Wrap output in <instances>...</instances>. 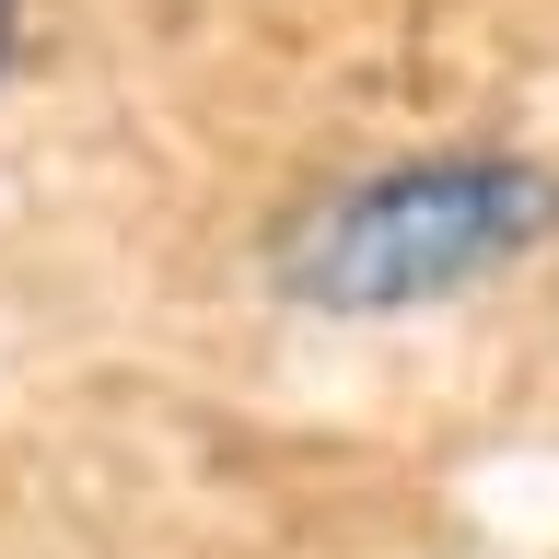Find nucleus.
Segmentation results:
<instances>
[{
    "instance_id": "obj_1",
    "label": "nucleus",
    "mask_w": 559,
    "mask_h": 559,
    "mask_svg": "<svg viewBox=\"0 0 559 559\" xmlns=\"http://www.w3.org/2000/svg\"><path fill=\"white\" fill-rule=\"evenodd\" d=\"M559 234V175L524 152H408L314 187L269 234V280L314 314H419L524 269Z\"/></svg>"
},
{
    "instance_id": "obj_2",
    "label": "nucleus",
    "mask_w": 559,
    "mask_h": 559,
    "mask_svg": "<svg viewBox=\"0 0 559 559\" xmlns=\"http://www.w3.org/2000/svg\"><path fill=\"white\" fill-rule=\"evenodd\" d=\"M12 47H24V0H0V70H12Z\"/></svg>"
}]
</instances>
